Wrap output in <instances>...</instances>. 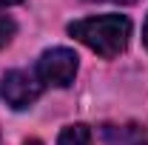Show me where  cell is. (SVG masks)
Returning a JSON list of instances; mask_svg holds the SVG:
<instances>
[{
  "mask_svg": "<svg viewBox=\"0 0 148 145\" xmlns=\"http://www.w3.org/2000/svg\"><path fill=\"white\" fill-rule=\"evenodd\" d=\"M14 31H17V23L9 17V14H3V12H0V49H6V46L12 43Z\"/></svg>",
  "mask_w": 148,
  "mask_h": 145,
  "instance_id": "cell-6",
  "label": "cell"
},
{
  "mask_svg": "<svg viewBox=\"0 0 148 145\" xmlns=\"http://www.w3.org/2000/svg\"><path fill=\"white\" fill-rule=\"evenodd\" d=\"M143 40H145V46H148V20H145V29H143Z\"/></svg>",
  "mask_w": 148,
  "mask_h": 145,
  "instance_id": "cell-8",
  "label": "cell"
},
{
  "mask_svg": "<svg viewBox=\"0 0 148 145\" xmlns=\"http://www.w3.org/2000/svg\"><path fill=\"white\" fill-rule=\"evenodd\" d=\"M57 145H91V128L83 125V122L63 128V131H60Z\"/></svg>",
  "mask_w": 148,
  "mask_h": 145,
  "instance_id": "cell-5",
  "label": "cell"
},
{
  "mask_svg": "<svg viewBox=\"0 0 148 145\" xmlns=\"http://www.w3.org/2000/svg\"><path fill=\"white\" fill-rule=\"evenodd\" d=\"M100 134L108 145H148L145 131L134 122L131 125H103Z\"/></svg>",
  "mask_w": 148,
  "mask_h": 145,
  "instance_id": "cell-4",
  "label": "cell"
},
{
  "mask_svg": "<svg viewBox=\"0 0 148 145\" xmlns=\"http://www.w3.org/2000/svg\"><path fill=\"white\" fill-rule=\"evenodd\" d=\"M23 145H43L40 140H29V142H23Z\"/></svg>",
  "mask_w": 148,
  "mask_h": 145,
  "instance_id": "cell-9",
  "label": "cell"
},
{
  "mask_svg": "<svg viewBox=\"0 0 148 145\" xmlns=\"http://www.w3.org/2000/svg\"><path fill=\"white\" fill-rule=\"evenodd\" d=\"M14 3H23V0H0V6H14Z\"/></svg>",
  "mask_w": 148,
  "mask_h": 145,
  "instance_id": "cell-7",
  "label": "cell"
},
{
  "mask_svg": "<svg viewBox=\"0 0 148 145\" xmlns=\"http://www.w3.org/2000/svg\"><path fill=\"white\" fill-rule=\"evenodd\" d=\"M69 34L77 37L83 46H88L94 54L111 60L125 51L131 37V20L123 14H100V17L74 20L69 26Z\"/></svg>",
  "mask_w": 148,
  "mask_h": 145,
  "instance_id": "cell-1",
  "label": "cell"
},
{
  "mask_svg": "<svg viewBox=\"0 0 148 145\" xmlns=\"http://www.w3.org/2000/svg\"><path fill=\"white\" fill-rule=\"evenodd\" d=\"M111 3H137V0H111Z\"/></svg>",
  "mask_w": 148,
  "mask_h": 145,
  "instance_id": "cell-10",
  "label": "cell"
},
{
  "mask_svg": "<svg viewBox=\"0 0 148 145\" xmlns=\"http://www.w3.org/2000/svg\"><path fill=\"white\" fill-rule=\"evenodd\" d=\"M77 77V54L71 49H49L37 60V80L43 85H54V88H69Z\"/></svg>",
  "mask_w": 148,
  "mask_h": 145,
  "instance_id": "cell-2",
  "label": "cell"
},
{
  "mask_svg": "<svg viewBox=\"0 0 148 145\" xmlns=\"http://www.w3.org/2000/svg\"><path fill=\"white\" fill-rule=\"evenodd\" d=\"M43 91V83L37 80L34 74L23 71V68H14V71H6L3 80H0V97L6 100V105H12L14 111L29 108L32 103H37Z\"/></svg>",
  "mask_w": 148,
  "mask_h": 145,
  "instance_id": "cell-3",
  "label": "cell"
}]
</instances>
